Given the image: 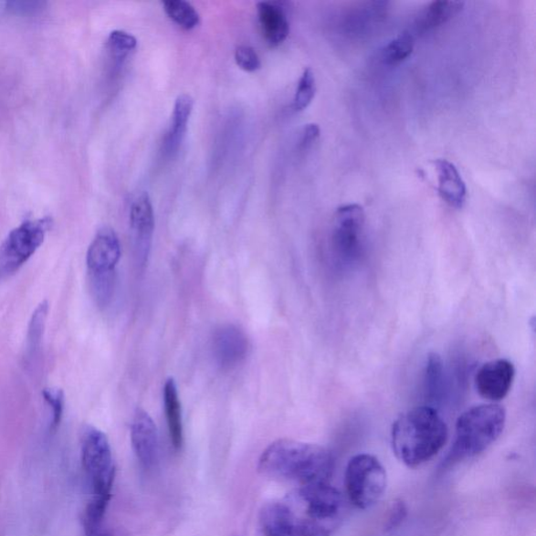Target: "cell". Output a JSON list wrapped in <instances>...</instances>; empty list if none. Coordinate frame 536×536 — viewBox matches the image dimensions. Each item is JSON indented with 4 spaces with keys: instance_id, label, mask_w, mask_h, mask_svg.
Wrapping results in <instances>:
<instances>
[{
    "instance_id": "277c9868",
    "label": "cell",
    "mask_w": 536,
    "mask_h": 536,
    "mask_svg": "<svg viewBox=\"0 0 536 536\" xmlns=\"http://www.w3.org/2000/svg\"><path fill=\"white\" fill-rule=\"evenodd\" d=\"M81 460L91 489V497L84 512L85 533L97 536L110 502L116 468L109 438L94 426H89L84 433Z\"/></svg>"
},
{
    "instance_id": "2e32d148",
    "label": "cell",
    "mask_w": 536,
    "mask_h": 536,
    "mask_svg": "<svg viewBox=\"0 0 536 536\" xmlns=\"http://www.w3.org/2000/svg\"><path fill=\"white\" fill-rule=\"evenodd\" d=\"M194 107V100L187 94L178 96L175 100L173 118L169 131L164 139V152L169 155L177 152L188 130L189 120Z\"/></svg>"
},
{
    "instance_id": "8992f818",
    "label": "cell",
    "mask_w": 536,
    "mask_h": 536,
    "mask_svg": "<svg viewBox=\"0 0 536 536\" xmlns=\"http://www.w3.org/2000/svg\"><path fill=\"white\" fill-rule=\"evenodd\" d=\"M121 254L119 237L110 227L101 228L89 247L87 264L90 290L101 309L111 302Z\"/></svg>"
},
{
    "instance_id": "603a6c76",
    "label": "cell",
    "mask_w": 536,
    "mask_h": 536,
    "mask_svg": "<svg viewBox=\"0 0 536 536\" xmlns=\"http://www.w3.org/2000/svg\"><path fill=\"white\" fill-rule=\"evenodd\" d=\"M414 36L410 32L399 34L396 38L391 40L384 48L382 58L384 64L390 67L398 66L413 53Z\"/></svg>"
},
{
    "instance_id": "4dcf8cb0",
    "label": "cell",
    "mask_w": 536,
    "mask_h": 536,
    "mask_svg": "<svg viewBox=\"0 0 536 536\" xmlns=\"http://www.w3.org/2000/svg\"><path fill=\"white\" fill-rule=\"evenodd\" d=\"M264 536H285V535H280V534H269V535H264Z\"/></svg>"
},
{
    "instance_id": "9a60e30c",
    "label": "cell",
    "mask_w": 536,
    "mask_h": 536,
    "mask_svg": "<svg viewBox=\"0 0 536 536\" xmlns=\"http://www.w3.org/2000/svg\"><path fill=\"white\" fill-rule=\"evenodd\" d=\"M438 174V191L441 198L455 209H462L467 202V184L464 183L458 169L447 160L434 163Z\"/></svg>"
},
{
    "instance_id": "83f0119b",
    "label": "cell",
    "mask_w": 536,
    "mask_h": 536,
    "mask_svg": "<svg viewBox=\"0 0 536 536\" xmlns=\"http://www.w3.org/2000/svg\"><path fill=\"white\" fill-rule=\"evenodd\" d=\"M407 516V507L403 499H396L393 502L389 510L387 523H385V531H394L403 524Z\"/></svg>"
},
{
    "instance_id": "d6986e66",
    "label": "cell",
    "mask_w": 536,
    "mask_h": 536,
    "mask_svg": "<svg viewBox=\"0 0 536 536\" xmlns=\"http://www.w3.org/2000/svg\"><path fill=\"white\" fill-rule=\"evenodd\" d=\"M385 3H368L353 11L347 18V30L350 34L363 35L380 24L387 10Z\"/></svg>"
},
{
    "instance_id": "30bf717a",
    "label": "cell",
    "mask_w": 536,
    "mask_h": 536,
    "mask_svg": "<svg viewBox=\"0 0 536 536\" xmlns=\"http://www.w3.org/2000/svg\"><path fill=\"white\" fill-rule=\"evenodd\" d=\"M130 217L135 258L139 266H145L152 251L154 233V212L148 193L141 192L134 197Z\"/></svg>"
},
{
    "instance_id": "cb8c5ba5",
    "label": "cell",
    "mask_w": 536,
    "mask_h": 536,
    "mask_svg": "<svg viewBox=\"0 0 536 536\" xmlns=\"http://www.w3.org/2000/svg\"><path fill=\"white\" fill-rule=\"evenodd\" d=\"M316 77H314L313 70L310 68H306L301 78H300L292 109L295 111L306 110L312 102L314 96H316Z\"/></svg>"
},
{
    "instance_id": "ba28073f",
    "label": "cell",
    "mask_w": 536,
    "mask_h": 536,
    "mask_svg": "<svg viewBox=\"0 0 536 536\" xmlns=\"http://www.w3.org/2000/svg\"><path fill=\"white\" fill-rule=\"evenodd\" d=\"M51 220H26L14 228L0 246V280H5L25 266L44 245Z\"/></svg>"
},
{
    "instance_id": "7c38bea8",
    "label": "cell",
    "mask_w": 536,
    "mask_h": 536,
    "mask_svg": "<svg viewBox=\"0 0 536 536\" xmlns=\"http://www.w3.org/2000/svg\"><path fill=\"white\" fill-rule=\"evenodd\" d=\"M516 376V369L509 360H495L483 364L478 369L476 378V389L485 399L499 402L511 390Z\"/></svg>"
},
{
    "instance_id": "52a82bcc",
    "label": "cell",
    "mask_w": 536,
    "mask_h": 536,
    "mask_svg": "<svg viewBox=\"0 0 536 536\" xmlns=\"http://www.w3.org/2000/svg\"><path fill=\"white\" fill-rule=\"evenodd\" d=\"M388 476L376 457L359 454L349 460L345 484L350 502L357 509L368 510L375 505L387 489Z\"/></svg>"
},
{
    "instance_id": "9c48e42d",
    "label": "cell",
    "mask_w": 536,
    "mask_h": 536,
    "mask_svg": "<svg viewBox=\"0 0 536 536\" xmlns=\"http://www.w3.org/2000/svg\"><path fill=\"white\" fill-rule=\"evenodd\" d=\"M364 221L366 215L359 205H342L335 212L331 247L342 263L352 264L361 258Z\"/></svg>"
},
{
    "instance_id": "d4e9b609",
    "label": "cell",
    "mask_w": 536,
    "mask_h": 536,
    "mask_svg": "<svg viewBox=\"0 0 536 536\" xmlns=\"http://www.w3.org/2000/svg\"><path fill=\"white\" fill-rule=\"evenodd\" d=\"M49 410L52 412L51 431L56 432L60 426L64 412V393L61 389L48 388L42 392Z\"/></svg>"
},
{
    "instance_id": "1f68e13d",
    "label": "cell",
    "mask_w": 536,
    "mask_h": 536,
    "mask_svg": "<svg viewBox=\"0 0 536 536\" xmlns=\"http://www.w3.org/2000/svg\"><path fill=\"white\" fill-rule=\"evenodd\" d=\"M99 536H109V535H99Z\"/></svg>"
},
{
    "instance_id": "4316f807",
    "label": "cell",
    "mask_w": 536,
    "mask_h": 536,
    "mask_svg": "<svg viewBox=\"0 0 536 536\" xmlns=\"http://www.w3.org/2000/svg\"><path fill=\"white\" fill-rule=\"evenodd\" d=\"M235 61L241 69L247 71V73H253L261 68L258 54L248 46H240L236 48Z\"/></svg>"
},
{
    "instance_id": "7a4b0ae2",
    "label": "cell",
    "mask_w": 536,
    "mask_h": 536,
    "mask_svg": "<svg viewBox=\"0 0 536 536\" xmlns=\"http://www.w3.org/2000/svg\"><path fill=\"white\" fill-rule=\"evenodd\" d=\"M392 447L409 468H418L437 455L448 439L446 421L431 406H418L400 415L392 426Z\"/></svg>"
},
{
    "instance_id": "5b68a950",
    "label": "cell",
    "mask_w": 536,
    "mask_h": 536,
    "mask_svg": "<svg viewBox=\"0 0 536 536\" xmlns=\"http://www.w3.org/2000/svg\"><path fill=\"white\" fill-rule=\"evenodd\" d=\"M506 425L503 406L489 404L471 407L457 420L455 441L445 466L482 454L502 435Z\"/></svg>"
},
{
    "instance_id": "5bb4252c",
    "label": "cell",
    "mask_w": 536,
    "mask_h": 536,
    "mask_svg": "<svg viewBox=\"0 0 536 536\" xmlns=\"http://www.w3.org/2000/svg\"><path fill=\"white\" fill-rule=\"evenodd\" d=\"M257 13L263 38L270 47L282 45L289 34L288 16L282 5L261 2L257 4Z\"/></svg>"
},
{
    "instance_id": "e0dca14e",
    "label": "cell",
    "mask_w": 536,
    "mask_h": 536,
    "mask_svg": "<svg viewBox=\"0 0 536 536\" xmlns=\"http://www.w3.org/2000/svg\"><path fill=\"white\" fill-rule=\"evenodd\" d=\"M163 405L171 443L175 449H181L184 443L182 404L173 378L164 383Z\"/></svg>"
},
{
    "instance_id": "ac0fdd59",
    "label": "cell",
    "mask_w": 536,
    "mask_h": 536,
    "mask_svg": "<svg viewBox=\"0 0 536 536\" xmlns=\"http://www.w3.org/2000/svg\"><path fill=\"white\" fill-rule=\"evenodd\" d=\"M464 6L461 2H434L419 14L415 27L416 31L425 33L435 27L445 25L459 14Z\"/></svg>"
},
{
    "instance_id": "3957f363",
    "label": "cell",
    "mask_w": 536,
    "mask_h": 536,
    "mask_svg": "<svg viewBox=\"0 0 536 536\" xmlns=\"http://www.w3.org/2000/svg\"><path fill=\"white\" fill-rule=\"evenodd\" d=\"M286 504L291 513V536H332L344 520V499L328 483L303 485Z\"/></svg>"
},
{
    "instance_id": "f546056e",
    "label": "cell",
    "mask_w": 536,
    "mask_h": 536,
    "mask_svg": "<svg viewBox=\"0 0 536 536\" xmlns=\"http://www.w3.org/2000/svg\"><path fill=\"white\" fill-rule=\"evenodd\" d=\"M320 127L317 124H309L304 127L301 138V147L309 149L320 138Z\"/></svg>"
},
{
    "instance_id": "ffe728a7",
    "label": "cell",
    "mask_w": 536,
    "mask_h": 536,
    "mask_svg": "<svg viewBox=\"0 0 536 536\" xmlns=\"http://www.w3.org/2000/svg\"><path fill=\"white\" fill-rule=\"evenodd\" d=\"M49 305L47 301H42L32 314L30 324H28L26 334V359L33 360V357L38 353L42 338H44L47 320L48 316Z\"/></svg>"
},
{
    "instance_id": "f1b7e54d",
    "label": "cell",
    "mask_w": 536,
    "mask_h": 536,
    "mask_svg": "<svg viewBox=\"0 0 536 536\" xmlns=\"http://www.w3.org/2000/svg\"><path fill=\"white\" fill-rule=\"evenodd\" d=\"M46 3L41 2H10L5 3L6 9L18 16H35L45 9Z\"/></svg>"
},
{
    "instance_id": "6da1fadb",
    "label": "cell",
    "mask_w": 536,
    "mask_h": 536,
    "mask_svg": "<svg viewBox=\"0 0 536 536\" xmlns=\"http://www.w3.org/2000/svg\"><path fill=\"white\" fill-rule=\"evenodd\" d=\"M331 450L312 443L280 439L264 450L258 468L263 475L303 485L328 483L334 469Z\"/></svg>"
},
{
    "instance_id": "7402d4cb",
    "label": "cell",
    "mask_w": 536,
    "mask_h": 536,
    "mask_svg": "<svg viewBox=\"0 0 536 536\" xmlns=\"http://www.w3.org/2000/svg\"><path fill=\"white\" fill-rule=\"evenodd\" d=\"M168 17L184 30H193L200 24V16L194 6L184 0H167L163 3Z\"/></svg>"
},
{
    "instance_id": "44dd1931",
    "label": "cell",
    "mask_w": 536,
    "mask_h": 536,
    "mask_svg": "<svg viewBox=\"0 0 536 536\" xmlns=\"http://www.w3.org/2000/svg\"><path fill=\"white\" fill-rule=\"evenodd\" d=\"M426 393L428 400L437 403L442 397L445 387V371L443 363L437 353H431L427 357L425 373Z\"/></svg>"
},
{
    "instance_id": "8fae6325",
    "label": "cell",
    "mask_w": 536,
    "mask_h": 536,
    "mask_svg": "<svg viewBox=\"0 0 536 536\" xmlns=\"http://www.w3.org/2000/svg\"><path fill=\"white\" fill-rule=\"evenodd\" d=\"M249 349L247 335L238 326L226 324L216 329L212 338L214 360L221 369L230 370L246 360Z\"/></svg>"
},
{
    "instance_id": "4fadbf2b",
    "label": "cell",
    "mask_w": 536,
    "mask_h": 536,
    "mask_svg": "<svg viewBox=\"0 0 536 536\" xmlns=\"http://www.w3.org/2000/svg\"><path fill=\"white\" fill-rule=\"evenodd\" d=\"M131 443L141 466L152 470L159 463L160 442L154 421L144 410H137L131 425Z\"/></svg>"
},
{
    "instance_id": "484cf974",
    "label": "cell",
    "mask_w": 536,
    "mask_h": 536,
    "mask_svg": "<svg viewBox=\"0 0 536 536\" xmlns=\"http://www.w3.org/2000/svg\"><path fill=\"white\" fill-rule=\"evenodd\" d=\"M109 46L114 55L123 57L137 47L138 40L130 33L117 30L110 33Z\"/></svg>"
}]
</instances>
